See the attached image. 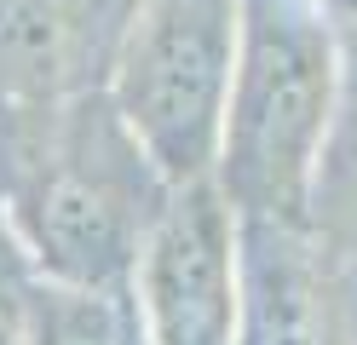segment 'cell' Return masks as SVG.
Returning <instances> with one entry per match:
<instances>
[{
	"mask_svg": "<svg viewBox=\"0 0 357 345\" xmlns=\"http://www.w3.org/2000/svg\"><path fill=\"white\" fill-rule=\"evenodd\" d=\"M231 345H357L340 259L300 219L236 213V339Z\"/></svg>",
	"mask_w": 357,
	"mask_h": 345,
	"instance_id": "obj_5",
	"label": "cell"
},
{
	"mask_svg": "<svg viewBox=\"0 0 357 345\" xmlns=\"http://www.w3.org/2000/svg\"><path fill=\"white\" fill-rule=\"evenodd\" d=\"M340 81V23L323 0H242L213 184L236 213L300 219Z\"/></svg>",
	"mask_w": 357,
	"mask_h": 345,
	"instance_id": "obj_2",
	"label": "cell"
},
{
	"mask_svg": "<svg viewBox=\"0 0 357 345\" xmlns=\"http://www.w3.org/2000/svg\"><path fill=\"white\" fill-rule=\"evenodd\" d=\"M127 299L144 345L236 339V207L213 178L173 184L127 270Z\"/></svg>",
	"mask_w": 357,
	"mask_h": 345,
	"instance_id": "obj_4",
	"label": "cell"
},
{
	"mask_svg": "<svg viewBox=\"0 0 357 345\" xmlns=\"http://www.w3.org/2000/svg\"><path fill=\"white\" fill-rule=\"evenodd\" d=\"M305 224L323 236L334 259L357 265V23H340V81H334L328 132L311 173Z\"/></svg>",
	"mask_w": 357,
	"mask_h": 345,
	"instance_id": "obj_7",
	"label": "cell"
},
{
	"mask_svg": "<svg viewBox=\"0 0 357 345\" xmlns=\"http://www.w3.org/2000/svg\"><path fill=\"white\" fill-rule=\"evenodd\" d=\"M132 345H144V339H139V322H132Z\"/></svg>",
	"mask_w": 357,
	"mask_h": 345,
	"instance_id": "obj_10",
	"label": "cell"
},
{
	"mask_svg": "<svg viewBox=\"0 0 357 345\" xmlns=\"http://www.w3.org/2000/svg\"><path fill=\"white\" fill-rule=\"evenodd\" d=\"M132 0H0V109L109 81Z\"/></svg>",
	"mask_w": 357,
	"mask_h": 345,
	"instance_id": "obj_6",
	"label": "cell"
},
{
	"mask_svg": "<svg viewBox=\"0 0 357 345\" xmlns=\"http://www.w3.org/2000/svg\"><path fill=\"white\" fill-rule=\"evenodd\" d=\"M29 299H35V270L0 224V345L29 339Z\"/></svg>",
	"mask_w": 357,
	"mask_h": 345,
	"instance_id": "obj_9",
	"label": "cell"
},
{
	"mask_svg": "<svg viewBox=\"0 0 357 345\" xmlns=\"http://www.w3.org/2000/svg\"><path fill=\"white\" fill-rule=\"evenodd\" d=\"M242 0H132L109 63V104L167 184L213 173Z\"/></svg>",
	"mask_w": 357,
	"mask_h": 345,
	"instance_id": "obj_3",
	"label": "cell"
},
{
	"mask_svg": "<svg viewBox=\"0 0 357 345\" xmlns=\"http://www.w3.org/2000/svg\"><path fill=\"white\" fill-rule=\"evenodd\" d=\"M24 345H132V299L121 288H81L35 276Z\"/></svg>",
	"mask_w": 357,
	"mask_h": 345,
	"instance_id": "obj_8",
	"label": "cell"
},
{
	"mask_svg": "<svg viewBox=\"0 0 357 345\" xmlns=\"http://www.w3.org/2000/svg\"><path fill=\"white\" fill-rule=\"evenodd\" d=\"M167 190L104 86L0 109V224L35 276L121 288Z\"/></svg>",
	"mask_w": 357,
	"mask_h": 345,
	"instance_id": "obj_1",
	"label": "cell"
}]
</instances>
